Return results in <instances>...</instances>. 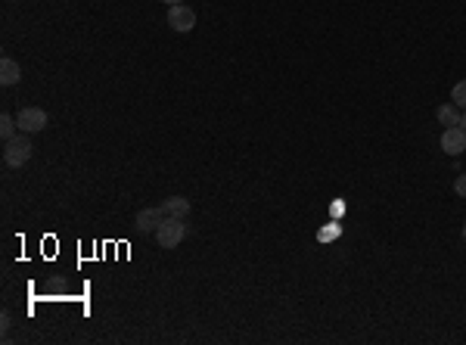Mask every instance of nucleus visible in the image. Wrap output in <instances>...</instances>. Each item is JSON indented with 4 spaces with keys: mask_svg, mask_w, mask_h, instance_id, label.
Here are the masks:
<instances>
[{
    "mask_svg": "<svg viewBox=\"0 0 466 345\" xmlns=\"http://www.w3.org/2000/svg\"><path fill=\"white\" fill-rule=\"evenodd\" d=\"M442 153H447V156H460V153H466V134L460 131V125L442 131Z\"/></svg>",
    "mask_w": 466,
    "mask_h": 345,
    "instance_id": "nucleus-6",
    "label": "nucleus"
},
{
    "mask_svg": "<svg viewBox=\"0 0 466 345\" xmlns=\"http://www.w3.org/2000/svg\"><path fill=\"white\" fill-rule=\"evenodd\" d=\"M16 134H19V125H16V119H13L10 112H4V115H0V137L10 140Z\"/></svg>",
    "mask_w": 466,
    "mask_h": 345,
    "instance_id": "nucleus-10",
    "label": "nucleus"
},
{
    "mask_svg": "<svg viewBox=\"0 0 466 345\" xmlns=\"http://www.w3.org/2000/svg\"><path fill=\"white\" fill-rule=\"evenodd\" d=\"M454 193L460 199H466V171L463 174H457V181H454Z\"/></svg>",
    "mask_w": 466,
    "mask_h": 345,
    "instance_id": "nucleus-12",
    "label": "nucleus"
},
{
    "mask_svg": "<svg viewBox=\"0 0 466 345\" xmlns=\"http://www.w3.org/2000/svg\"><path fill=\"white\" fill-rule=\"evenodd\" d=\"M190 209H193V202L187 196H168L162 202V211L168 218H187V215H190Z\"/></svg>",
    "mask_w": 466,
    "mask_h": 345,
    "instance_id": "nucleus-8",
    "label": "nucleus"
},
{
    "mask_svg": "<svg viewBox=\"0 0 466 345\" xmlns=\"http://www.w3.org/2000/svg\"><path fill=\"white\" fill-rule=\"evenodd\" d=\"M184 236H187V224H184V218H168L159 224L156 230V243L162 246V249H177V246L184 243Z\"/></svg>",
    "mask_w": 466,
    "mask_h": 345,
    "instance_id": "nucleus-2",
    "label": "nucleus"
},
{
    "mask_svg": "<svg viewBox=\"0 0 466 345\" xmlns=\"http://www.w3.org/2000/svg\"><path fill=\"white\" fill-rule=\"evenodd\" d=\"M0 321H4V324H0V326H4V333H6V330H10V324H13V317H10V311H4V314H0Z\"/></svg>",
    "mask_w": 466,
    "mask_h": 345,
    "instance_id": "nucleus-13",
    "label": "nucleus"
},
{
    "mask_svg": "<svg viewBox=\"0 0 466 345\" xmlns=\"http://www.w3.org/2000/svg\"><path fill=\"white\" fill-rule=\"evenodd\" d=\"M162 4H168V6H177V4H184V0H162Z\"/></svg>",
    "mask_w": 466,
    "mask_h": 345,
    "instance_id": "nucleus-15",
    "label": "nucleus"
},
{
    "mask_svg": "<svg viewBox=\"0 0 466 345\" xmlns=\"http://www.w3.org/2000/svg\"><path fill=\"white\" fill-rule=\"evenodd\" d=\"M463 240H466V227H463Z\"/></svg>",
    "mask_w": 466,
    "mask_h": 345,
    "instance_id": "nucleus-16",
    "label": "nucleus"
},
{
    "mask_svg": "<svg viewBox=\"0 0 466 345\" xmlns=\"http://www.w3.org/2000/svg\"><path fill=\"white\" fill-rule=\"evenodd\" d=\"M460 106H454V103H445V106H438L435 109V119L442 121L445 128H454V125H460Z\"/></svg>",
    "mask_w": 466,
    "mask_h": 345,
    "instance_id": "nucleus-9",
    "label": "nucleus"
},
{
    "mask_svg": "<svg viewBox=\"0 0 466 345\" xmlns=\"http://www.w3.org/2000/svg\"><path fill=\"white\" fill-rule=\"evenodd\" d=\"M168 25H172L174 31H193L196 29V13H193V6H184V4H177V6H168Z\"/></svg>",
    "mask_w": 466,
    "mask_h": 345,
    "instance_id": "nucleus-4",
    "label": "nucleus"
},
{
    "mask_svg": "<svg viewBox=\"0 0 466 345\" xmlns=\"http://www.w3.org/2000/svg\"><path fill=\"white\" fill-rule=\"evenodd\" d=\"M451 103L460 106V109H466V81H457L454 91H451Z\"/></svg>",
    "mask_w": 466,
    "mask_h": 345,
    "instance_id": "nucleus-11",
    "label": "nucleus"
},
{
    "mask_svg": "<svg viewBox=\"0 0 466 345\" xmlns=\"http://www.w3.org/2000/svg\"><path fill=\"white\" fill-rule=\"evenodd\" d=\"M31 153H34V144H31V137L25 134V131H19V134L10 137V140H4V165L6 168L29 165Z\"/></svg>",
    "mask_w": 466,
    "mask_h": 345,
    "instance_id": "nucleus-1",
    "label": "nucleus"
},
{
    "mask_svg": "<svg viewBox=\"0 0 466 345\" xmlns=\"http://www.w3.org/2000/svg\"><path fill=\"white\" fill-rule=\"evenodd\" d=\"M16 125H19V131H25V134H38V131L50 125V115L44 112L41 106H25V109H19V115H16Z\"/></svg>",
    "mask_w": 466,
    "mask_h": 345,
    "instance_id": "nucleus-3",
    "label": "nucleus"
},
{
    "mask_svg": "<svg viewBox=\"0 0 466 345\" xmlns=\"http://www.w3.org/2000/svg\"><path fill=\"white\" fill-rule=\"evenodd\" d=\"M460 131H463V134H466V109L460 112Z\"/></svg>",
    "mask_w": 466,
    "mask_h": 345,
    "instance_id": "nucleus-14",
    "label": "nucleus"
},
{
    "mask_svg": "<svg viewBox=\"0 0 466 345\" xmlns=\"http://www.w3.org/2000/svg\"><path fill=\"white\" fill-rule=\"evenodd\" d=\"M19 81H22L19 63H16V59H10V56H4V59H0V84L13 87V84H19Z\"/></svg>",
    "mask_w": 466,
    "mask_h": 345,
    "instance_id": "nucleus-7",
    "label": "nucleus"
},
{
    "mask_svg": "<svg viewBox=\"0 0 466 345\" xmlns=\"http://www.w3.org/2000/svg\"><path fill=\"white\" fill-rule=\"evenodd\" d=\"M162 221H165L162 206H149V209H140V211H137L134 224H137V230H143V234H156Z\"/></svg>",
    "mask_w": 466,
    "mask_h": 345,
    "instance_id": "nucleus-5",
    "label": "nucleus"
}]
</instances>
